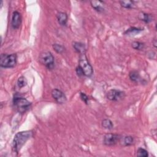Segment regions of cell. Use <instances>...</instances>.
Here are the masks:
<instances>
[{
	"label": "cell",
	"mask_w": 157,
	"mask_h": 157,
	"mask_svg": "<svg viewBox=\"0 0 157 157\" xmlns=\"http://www.w3.org/2000/svg\"><path fill=\"white\" fill-rule=\"evenodd\" d=\"M22 17L20 14L17 11H15L13 12L11 25L14 29H18L21 25Z\"/></svg>",
	"instance_id": "cell-9"
},
{
	"label": "cell",
	"mask_w": 157,
	"mask_h": 157,
	"mask_svg": "<svg viewBox=\"0 0 157 157\" xmlns=\"http://www.w3.org/2000/svg\"><path fill=\"white\" fill-rule=\"evenodd\" d=\"M17 63V56L16 54H1L0 58V66L3 68H11Z\"/></svg>",
	"instance_id": "cell-3"
},
{
	"label": "cell",
	"mask_w": 157,
	"mask_h": 157,
	"mask_svg": "<svg viewBox=\"0 0 157 157\" xmlns=\"http://www.w3.org/2000/svg\"><path fill=\"white\" fill-rule=\"evenodd\" d=\"M27 80H26L25 77L22 76V77L18 78V81H17V85H18V87L19 88H22L23 87H25V85H27Z\"/></svg>",
	"instance_id": "cell-18"
},
{
	"label": "cell",
	"mask_w": 157,
	"mask_h": 157,
	"mask_svg": "<svg viewBox=\"0 0 157 157\" xmlns=\"http://www.w3.org/2000/svg\"><path fill=\"white\" fill-rule=\"evenodd\" d=\"M57 19L61 25H65L68 21L67 14L64 12H59L57 15Z\"/></svg>",
	"instance_id": "cell-11"
},
{
	"label": "cell",
	"mask_w": 157,
	"mask_h": 157,
	"mask_svg": "<svg viewBox=\"0 0 157 157\" xmlns=\"http://www.w3.org/2000/svg\"><path fill=\"white\" fill-rule=\"evenodd\" d=\"M33 136V133L31 131H26L19 132L16 135L13 140L12 148L14 152H18L21 149L22 146L25 142L30 139Z\"/></svg>",
	"instance_id": "cell-1"
},
{
	"label": "cell",
	"mask_w": 157,
	"mask_h": 157,
	"mask_svg": "<svg viewBox=\"0 0 157 157\" xmlns=\"http://www.w3.org/2000/svg\"><path fill=\"white\" fill-rule=\"evenodd\" d=\"M132 47L133 49L136 50H141L144 48V44L140 42H133L132 43Z\"/></svg>",
	"instance_id": "cell-20"
},
{
	"label": "cell",
	"mask_w": 157,
	"mask_h": 157,
	"mask_svg": "<svg viewBox=\"0 0 157 157\" xmlns=\"http://www.w3.org/2000/svg\"><path fill=\"white\" fill-rule=\"evenodd\" d=\"M76 73H77V75L79 76H82V75H84L83 71L82 70L81 68H80V67L79 66H78L77 68H76Z\"/></svg>",
	"instance_id": "cell-24"
},
{
	"label": "cell",
	"mask_w": 157,
	"mask_h": 157,
	"mask_svg": "<svg viewBox=\"0 0 157 157\" xmlns=\"http://www.w3.org/2000/svg\"><path fill=\"white\" fill-rule=\"evenodd\" d=\"M92 6L98 12H103L104 11V8L103 5L104 3L101 1H92L91 2Z\"/></svg>",
	"instance_id": "cell-12"
},
{
	"label": "cell",
	"mask_w": 157,
	"mask_h": 157,
	"mask_svg": "<svg viewBox=\"0 0 157 157\" xmlns=\"http://www.w3.org/2000/svg\"><path fill=\"white\" fill-rule=\"evenodd\" d=\"M148 155H149L148 152L142 148H139L137 151V156L147 157L148 156Z\"/></svg>",
	"instance_id": "cell-19"
},
{
	"label": "cell",
	"mask_w": 157,
	"mask_h": 157,
	"mask_svg": "<svg viewBox=\"0 0 157 157\" xmlns=\"http://www.w3.org/2000/svg\"><path fill=\"white\" fill-rule=\"evenodd\" d=\"M52 96L58 103L63 104L66 101V97L65 94L58 89H54L52 90Z\"/></svg>",
	"instance_id": "cell-8"
},
{
	"label": "cell",
	"mask_w": 157,
	"mask_h": 157,
	"mask_svg": "<svg viewBox=\"0 0 157 157\" xmlns=\"http://www.w3.org/2000/svg\"><path fill=\"white\" fill-rule=\"evenodd\" d=\"M129 76H130V79L132 80V81L135 82H139V80L141 79L139 74L136 71H131V72L130 73Z\"/></svg>",
	"instance_id": "cell-13"
},
{
	"label": "cell",
	"mask_w": 157,
	"mask_h": 157,
	"mask_svg": "<svg viewBox=\"0 0 157 157\" xmlns=\"http://www.w3.org/2000/svg\"><path fill=\"white\" fill-rule=\"evenodd\" d=\"M80 98H81L82 100L84 101L86 104H88V98L86 94H84V93H80Z\"/></svg>",
	"instance_id": "cell-23"
},
{
	"label": "cell",
	"mask_w": 157,
	"mask_h": 157,
	"mask_svg": "<svg viewBox=\"0 0 157 157\" xmlns=\"http://www.w3.org/2000/svg\"><path fill=\"white\" fill-rule=\"evenodd\" d=\"M102 126L104 128L107 130H111L114 127L112 122L109 119L104 120L102 122Z\"/></svg>",
	"instance_id": "cell-15"
},
{
	"label": "cell",
	"mask_w": 157,
	"mask_h": 157,
	"mask_svg": "<svg viewBox=\"0 0 157 157\" xmlns=\"http://www.w3.org/2000/svg\"><path fill=\"white\" fill-rule=\"evenodd\" d=\"M107 98L112 101H119L125 98V93L116 89L109 90L107 93Z\"/></svg>",
	"instance_id": "cell-6"
},
{
	"label": "cell",
	"mask_w": 157,
	"mask_h": 157,
	"mask_svg": "<svg viewBox=\"0 0 157 157\" xmlns=\"http://www.w3.org/2000/svg\"><path fill=\"white\" fill-rule=\"evenodd\" d=\"M14 106L16 110L20 113H24L29 109L31 106V103L24 98L19 96L14 97L13 99Z\"/></svg>",
	"instance_id": "cell-2"
},
{
	"label": "cell",
	"mask_w": 157,
	"mask_h": 157,
	"mask_svg": "<svg viewBox=\"0 0 157 157\" xmlns=\"http://www.w3.org/2000/svg\"><path fill=\"white\" fill-rule=\"evenodd\" d=\"M134 139L131 136H126L123 139V143L126 146H130L133 144Z\"/></svg>",
	"instance_id": "cell-21"
},
{
	"label": "cell",
	"mask_w": 157,
	"mask_h": 157,
	"mask_svg": "<svg viewBox=\"0 0 157 157\" xmlns=\"http://www.w3.org/2000/svg\"><path fill=\"white\" fill-rule=\"evenodd\" d=\"M73 46L74 49L80 55L85 54V52H86V47H85V44L81 43V42H74L73 43Z\"/></svg>",
	"instance_id": "cell-10"
},
{
	"label": "cell",
	"mask_w": 157,
	"mask_h": 157,
	"mask_svg": "<svg viewBox=\"0 0 157 157\" xmlns=\"http://www.w3.org/2000/svg\"><path fill=\"white\" fill-rule=\"evenodd\" d=\"M139 18L145 23H149L152 20V16L145 13H141L139 15Z\"/></svg>",
	"instance_id": "cell-14"
},
{
	"label": "cell",
	"mask_w": 157,
	"mask_h": 157,
	"mask_svg": "<svg viewBox=\"0 0 157 157\" xmlns=\"http://www.w3.org/2000/svg\"><path fill=\"white\" fill-rule=\"evenodd\" d=\"M40 62L49 69L54 67V57L50 52H44L39 56Z\"/></svg>",
	"instance_id": "cell-5"
},
{
	"label": "cell",
	"mask_w": 157,
	"mask_h": 157,
	"mask_svg": "<svg viewBox=\"0 0 157 157\" xmlns=\"http://www.w3.org/2000/svg\"><path fill=\"white\" fill-rule=\"evenodd\" d=\"M142 30V29H139V28H130L128 29L126 32L125 34L128 35H135L137 33H139L140 31H141Z\"/></svg>",
	"instance_id": "cell-16"
},
{
	"label": "cell",
	"mask_w": 157,
	"mask_h": 157,
	"mask_svg": "<svg viewBox=\"0 0 157 157\" xmlns=\"http://www.w3.org/2000/svg\"><path fill=\"white\" fill-rule=\"evenodd\" d=\"M120 140V136L115 134H107L104 137V144L107 146H112L117 144Z\"/></svg>",
	"instance_id": "cell-7"
},
{
	"label": "cell",
	"mask_w": 157,
	"mask_h": 157,
	"mask_svg": "<svg viewBox=\"0 0 157 157\" xmlns=\"http://www.w3.org/2000/svg\"><path fill=\"white\" fill-rule=\"evenodd\" d=\"M53 48L58 54H62L65 51V48L62 46L57 44H55L53 45Z\"/></svg>",
	"instance_id": "cell-22"
},
{
	"label": "cell",
	"mask_w": 157,
	"mask_h": 157,
	"mask_svg": "<svg viewBox=\"0 0 157 157\" xmlns=\"http://www.w3.org/2000/svg\"><path fill=\"white\" fill-rule=\"evenodd\" d=\"M120 3L122 7L126 9H131L134 5V2L132 1H121Z\"/></svg>",
	"instance_id": "cell-17"
},
{
	"label": "cell",
	"mask_w": 157,
	"mask_h": 157,
	"mask_svg": "<svg viewBox=\"0 0 157 157\" xmlns=\"http://www.w3.org/2000/svg\"><path fill=\"white\" fill-rule=\"evenodd\" d=\"M79 66L83 71L84 75L90 77V76H91L93 74V68L92 66L89 63L87 56H85V54L80 55Z\"/></svg>",
	"instance_id": "cell-4"
}]
</instances>
